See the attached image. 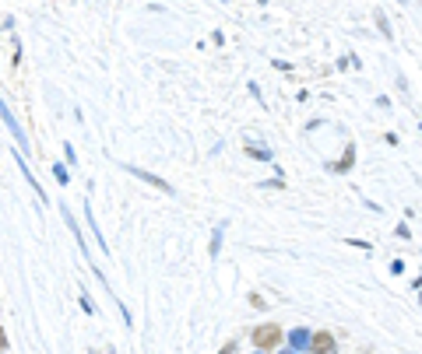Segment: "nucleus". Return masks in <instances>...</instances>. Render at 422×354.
Instances as JSON below:
<instances>
[{"label":"nucleus","mask_w":422,"mask_h":354,"mask_svg":"<svg viewBox=\"0 0 422 354\" xmlns=\"http://www.w3.org/2000/svg\"><path fill=\"white\" fill-rule=\"evenodd\" d=\"M278 340H282V330H278L275 323L253 330V344H257V351H271V347H278Z\"/></svg>","instance_id":"f257e3e1"},{"label":"nucleus","mask_w":422,"mask_h":354,"mask_svg":"<svg viewBox=\"0 0 422 354\" xmlns=\"http://www.w3.org/2000/svg\"><path fill=\"white\" fill-rule=\"evenodd\" d=\"M310 347H313V354H335V337L328 330L310 333Z\"/></svg>","instance_id":"f03ea898"},{"label":"nucleus","mask_w":422,"mask_h":354,"mask_svg":"<svg viewBox=\"0 0 422 354\" xmlns=\"http://www.w3.org/2000/svg\"><path fill=\"white\" fill-rule=\"evenodd\" d=\"M289 344H292V351L310 347V330H292V333H289Z\"/></svg>","instance_id":"7ed1b4c3"},{"label":"nucleus","mask_w":422,"mask_h":354,"mask_svg":"<svg viewBox=\"0 0 422 354\" xmlns=\"http://www.w3.org/2000/svg\"><path fill=\"white\" fill-rule=\"evenodd\" d=\"M0 120H4V123H8V127H11V134H15V137H18V141H22V144H25V134H22V130H18V123H15V116H11V112H8V105H4V102H0Z\"/></svg>","instance_id":"20e7f679"},{"label":"nucleus","mask_w":422,"mask_h":354,"mask_svg":"<svg viewBox=\"0 0 422 354\" xmlns=\"http://www.w3.org/2000/svg\"><path fill=\"white\" fill-rule=\"evenodd\" d=\"M130 172H134V175H141V179H144V183H151L155 190H166V193H173V190H169V183H162V179H155V175H151V172H141V168H130Z\"/></svg>","instance_id":"39448f33"},{"label":"nucleus","mask_w":422,"mask_h":354,"mask_svg":"<svg viewBox=\"0 0 422 354\" xmlns=\"http://www.w3.org/2000/svg\"><path fill=\"white\" fill-rule=\"evenodd\" d=\"M352 161H355V151H352V148H348V151H345V158H341V161H338V172H345V168H348V165H352Z\"/></svg>","instance_id":"423d86ee"},{"label":"nucleus","mask_w":422,"mask_h":354,"mask_svg":"<svg viewBox=\"0 0 422 354\" xmlns=\"http://www.w3.org/2000/svg\"><path fill=\"white\" fill-rule=\"evenodd\" d=\"M53 175H57V183H67V168H64V165L53 168Z\"/></svg>","instance_id":"0eeeda50"},{"label":"nucleus","mask_w":422,"mask_h":354,"mask_svg":"<svg viewBox=\"0 0 422 354\" xmlns=\"http://www.w3.org/2000/svg\"><path fill=\"white\" fill-rule=\"evenodd\" d=\"M233 351H236V344H226V347H222V354H233Z\"/></svg>","instance_id":"6e6552de"},{"label":"nucleus","mask_w":422,"mask_h":354,"mask_svg":"<svg viewBox=\"0 0 422 354\" xmlns=\"http://www.w3.org/2000/svg\"><path fill=\"white\" fill-rule=\"evenodd\" d=\"M0 347H8V333L4 330H0Z\"/></svg>","instance_id":"1a4fd4ad"},{"label":"nucleus","mask_w":422,"mask_h":354,"mask_svg":"<svg viewBox=\"0 0 422 354\" xmlns=\"http://www.w3.org/2000/svg\"><path fill=\"white\" fill-rule=\"evenodd\" d=\"M282 354H299V351H282Z\"/></svg>","instance_id":"9d476101"}]
</instances>
